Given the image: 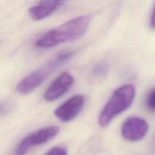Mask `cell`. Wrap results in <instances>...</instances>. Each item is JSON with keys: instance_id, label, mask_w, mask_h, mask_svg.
<instances>
[{"instance_id": "13", "label": "cell", "mask_w": 155, "mask_h": 155, "mask_svg": "<svg viewBox=\"0 0 155 155\" xmlns=\"http://www.w3.org/2000/svg\"><path fill=\"white\" fill-rule=\"evenodd\" d=\"M151 27L152 29H154V10L152 11V13H151Z\"/></svg>"}, {"instance_id": "1", "label": "cell", "mask_w": 155, "mask_h": 155, "mask_svg": "<svg viewBox=\"0 0 155 155\" xmlns=\"http://www.w3.org/2000/svg\"><path fill=\"white\" fill-rule=\"evenodd\" d=\"M90 24L88 16L76 17L56 28L44 33L35 42L40 48H50L65 42L80 39L87 31Z\"/></svg>"}, {"instance_id": "2", "label": "cell", "mask_w": 155, "mask_h": 155, "mask_svg": "<svg viewBox=\"0 0 155 155\" xmlns=\"http://www.w3.org/2000/svg\"><path fill=\"white\" fill-rule=\"evenodd\" d=\"M136 96V88L127 84L120 86L114 92L103 107L98 117L101 127H107L116 117L127 110L133 104Z\"/></svg>"}, {"instance_id": "9", "label": "cell", "mask_w": 155, "mask_h": 155, "mask_svg": "<svg viewBox=\"0 0 155 155\" xmlns=\"http://www.w3.org/2000/svg\"><path fill=\"white\" fill-rule=\"evenodd\" d=\"M108 71V65L104 61L98 62L96 64L94 65L91 71V74L92 77L95 79L104 78L106 77Z\"/></svg>"}, {"instance_id": "12", "label": "cell", "mask_w": 155, "mask_h": 155, "mask_svg": "<svg viewBox=\"0 0 155 155\" xmlns=\"http://www.w3.org/2000/svg\"><path fill=\"white\" fill-rule=\"evenodd\" d=\"M11 108L10 104L7 102H0V115L8 113Z\"/></svg>"}, {"instance_id": "8", "label": "cell", "mask_w": 155, "mask_h": 155, "mask_svg": "<svg viewBox=\"0 0 155 155\" xmlns=\"http://www.w3.org/2000/svg\"><path fill=\"white\" fill-rule=\"evenodd\" d=\"M68 0H39L29 9V15L33 21H42L52 15Z\"/></svg>"}, {"instance_id": "10", "label": "cell", "mask_w": 155, "mask_h": 155, "mask_svg": "<svg viewBox=\"0 0 155 155\" xmlns=\"http://www.w3.org/2000/svg\"><path fill=\"white\" fill-rule=\"evenodd\" d=\"M154 96L155 92L154 89H152L150 90L147 95L146 98H145V105L148 110L151 112H154L155 110V103H154Z\"/></svg>"}, {"instance_id": "7", "label": "cell", "mask_w": 155, "mask_h": 155, "mask_svg": "<svg viewBox=\"0 0 155 155\" xmlns=\"http://www.w3.org/2000/svg\"><path fill=\"white\" fill-rule=\"evenodd\" d=\"M74 83V78L68 72H64L50 84L44 92L43 98L47 101H54L64 95Z\"/></svg>"}, {"instance_id": "4", "label": "cell", "mask_w": 155, "mask_h": 155, "mask_svg": "<svg viewBox=\"0 0 155 155\" xmlns=\"http://www.w3.org/2000/svg\"><path fill=\"white\" fill-rule=\"evenodd\" d=\"M59 133V128L55 126L44 127L26 136L18 143L13 155H25L31 148L43 145L54 139Z\"/></svg>"}, {"instance_id": "11", "label": "cell", "mask_w": 155, "mask_h": 155, "mask_svg": "<svg viewBox=\"0 0 155 155\" xmlns=\"http://www.w3.org/2000/svg\"><path fill=\"white\" fill-rule=\"evenodd\" d=\"M45 155H68V150L62 146H56L50 149Z\"/></svg>"}, {"instance_id": "6", "label": "cell", "mask_w": 155, "mask_h": 155, "mask_svg": "<svg viewBox=\"0 0 155 155\" xmlns=\"http://www.w3.org/2000/svg\"><path fill=\"white\" fill-rule=\"evenodd\" d=\"M86 100L83 95H76L54 110V116L62 122H70L77 117L84 107Z\"/></svg>"}, {"instance_id": "3", "label": "cell", "mask_w": 155, "mask_h": 155, "mask_svg": "<svg viewBox=\"0 0 155 155\" xmlns=\"http://www.w3.org/2000/svg\"><path fill=\"white\" fill-rule=\"evenodd\" d=\"M74 55V51H65L59 52L55 57L42 68L32 72L19 82L17 91L21 95H28L43 83L47 77L64 63L69 61Z\"/></svg>"}, {"instance_id": "5", "label": "cell", "mask_w": 155, "mask_h": 155, "mask_svg": "<svg viewBox=\"0 0 155 155\" xmlns=\"http://www.w3.org/2000/svg\"><path fill=\"white\" fill-rule=\"evenodd\" d=\"M148 129L149 126L145 119L139 117H130L123 124L121 135L129 142H138L146 136Z\"/></svg>"}]
</instances>
